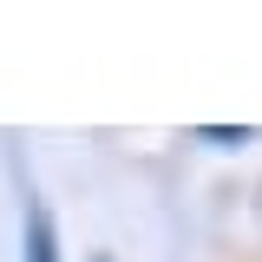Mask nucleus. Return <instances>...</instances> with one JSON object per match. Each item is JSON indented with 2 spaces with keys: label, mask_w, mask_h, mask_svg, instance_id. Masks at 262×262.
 Here are the masks:
<instances>
[{
  "label": "nucleus",
  "mask_w": 262,
  "mask_h": 262,
  "mask_svg": "<svg viewBox=\"0 0 262 262\" xmlns=\"http://www.w3.org/2000/svg\"><path fill=\"white\" fill-rule=\"evenodd\" d=\"M20 262H66V236H59V216L53 203L20 177Z\"/></svg>",
  "instance_id": "1"
},
{
  "label": "nucleus",
  "mask_w": 262,
  "mask_h": 262,
  "mask_svg": "<svg viewBox=\"0 0 262 262\" xmlns=\"http://www.w3.org/2000/svg\"><path fill=\"white\" fill-rule=\"evenodd\" d=\"M196 144L236 151V144H256V125H196Z\"/></svg>",
  "instance_id": "2"
},
{
  "label": "nucleus",
  "mask_w": 262,
  "mask_h": 262,
  "mask_svg": "<svg viewBox=\"0 0 262 262\" xmlns=\"http://www.w3.org/2000/svg\"><path fill=\"white\" fill-rule=\"evenodd\" d=\"M92 262H112V256H92Z\"/></svg>",
  "instance_id": "3"
}]
</instances>
